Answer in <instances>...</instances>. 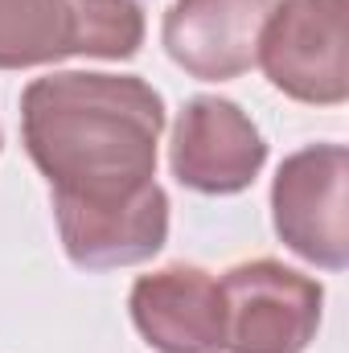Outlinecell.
<instances>
[{"label": "cell", "instance_id": "1", "mask_svg": "<svg viewBox=\"0 0 349 353\" xmlns=\"http://www.w3.org/2000/svg\"><path fill=\"white\" fill-rule=\"evenodd\" d=\"M161 132L165 99L140 74L58 70L21 90V144L50 181L58 239L74 267H136L165 251Z\"/></svg>", "mask_w": 349, "mask_h": 353}, {"label": "cell", "instance_id": "2", "mask_svg": "<svg viewBox=\"0 0 349 353\" xmlns=\"http://www.w3.org/2000/svg\"><path fill=\"white\" fill-rule=\"evenodd\" d=\"M255 66L296 103L341 107L349 99V0H275Z\"/></svg>", "mask_w": 349, "mask_h": 353}, {"label": "cell", "instance_id": "3", "mask_svg": "<svg viewBox=\"0 0 349 353\" xmlns=\"http://www.w3.org/2000/svg\"><path fill=\"white\" fill-rule=\"evenodd\" d=\"M222 292V353H304L317 341L325 288L321 279L251 259L218 279Z\"/></svg>", "mask_w": 349, "mask_h": 353}, {"label": "cell", "instance_id": "4", "mask_svg": "<svg viewBox=\"0 0 349 353\" xmlns=\"http://www.w3.org/2000/svg\"><path fill=\"white\" fill-rule=\"evenodd\" d=\"M349 152L346 144H308L275 169L271 226L279 243L304 263L325 271L349 267Z\"/></svg>", "mask_w": 349, "mask_h": 353}, {"label": "cell", "instance_id": "5", "mask_svg": "<svg viewBox=\"0 0 349 353\" xmlns=\"http://www.w3.org/2000/svg\"><path fill=\"white\" fill-rule=\"evenodd\" d=\"M263 165L267 140L235 99L193 94L181 107L169 140V169L177 185L206 197H230L251 189Z\"/></svg>", "mask_w": 349, "mask_h": 353}, {"label": "cell", "instance_id": "6", "mask_svg": "<svg viewBox=\"0 0 349 353\" xmlns=\"http://www.w3.org/2000/svg\"><path fill=\"white\" fill-rule=\"evenodd\" d=\"M275 0H173L161 25L165 54L197 83H230L255 66Z\"/></svg>", "mask_w": 349, "mask_h": 353}, {"label": "cell", "instance_id": "7", "mask_svg": "<svg viewBox=\"0 0 349 353\" xmlns=\"http://www.w3.org/2000/svg\"><path fill=\"white\" fill-rule=\"evenodd\" d=\"M128 312L144 345L157 353H222V292L206 267L169 263L140 275Z\"/></svg>", "mask_w": 349, "mask_h": 353}, {"label": "cell", "instance_id": "8", "mask_svg": "<svg viewBox=\"0 0 349 353\" xmlns=\"http://www.w3.org/2000/svg\"><path fill=\"white\" fill-rule=\"evenodd\" d=\"M79 58L70 0H0V70H33Z\"/></svg>", "mask_w": 349, "mask_h": 353}, {"label": "cell", "instance_id": "9", "mask_svg": "<svg viewBox=\"0 0 349 353\" xmlns=\"http://www.w3.org/2000/svg\"><path fill=\"white\" fill-rule=\"evenodd\" d=\"M79 21V58L123 62L144 46V0H70Z\"/></svg>", "mask_w": 349, "mask_h": 353}, {"label": "cell", "instance_id": "10", "mask_svg": "<svg viewBox=\"0 0 349 353\" xmlns=\"http://www.w3.org/2000/svg\"><path fill=\"white\" fill-rule=\"evenodd\" d=\"M0 148H4V132H0Z\"/></svg>", "mask_w": 349, "mask_h": 353}]
</instances>
